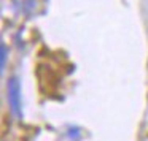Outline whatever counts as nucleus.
Segmentation results:
<instances>
[{
    "instance_id": "obj_2",
    "label": "nucleus",
    "mask_w": 148,
    "mask_h": 141,
    "mask_svg": "<svg viewBox=\"0 0 148 141\" xmlns=\"http://www.w3.org/2000/svg\"><path fill=\"white\" fill-rule=\"evenodd\" d=\"M5 64H7V46L2 45V71L5 70Z\"/></svg>"
},
{
    "instance_id": "obj_1",
    "label": "nucleus",
    "mask_w": 148,
    "mask_h": 141,
    "mask_svg": "<svg viewBox=\"0 0 148 141\" xmlns=\"http://www.w3.org/2000/svg\"><path fill=\"white\" fill-rule=\"evenodd\" d=\"M7 98L10 111L18 119L23 117V98H21V83L18 78L11 76L7 83Z\"/></svg>"
}]
</instances>
